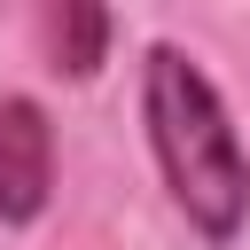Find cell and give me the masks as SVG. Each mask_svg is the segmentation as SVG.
Instances as JSON below:
<instances>
[{
	"mask_svg": "<svg viewBox=\"0 0 250 250\" xmlns=\"http://www.w3.org/2000/svg\"><path fill=\"white\" fill-rule=\"evenodd\" d=\"M141 117H148V148L164 164L172 203L188 211V227L203 242H234L250 219V156L227 125L219 86L180 55V47H148L141 62Z\"/></svg>",
	"mask_w": 250,
	"mask_h": 250,
	"instance_id": "obj_1",
	"label": "cell"
},
{
	"mask_svg": "<svg viewBox=\"0 0 250 250\" xmlns=\"http://www.w3.org/2000/svg\"><path fill=\"white\" fill-rule=\"evenodd\" d=\"M55 195V125L39 102L0 94V219L31 227Z\"/></svg>",
	"mask_w": 250,
	"mask_h": 250,
	"instance_id": "obj_2",
	"label": "cell"
},
{
	"mask_svg": "<svg viewBox=\"0 0 250 250\" xmlns=\"http://www.w3.org/2000/svg\"><path fill=\"white\" fill-rule=\"evenodd\" d=\"M102 47H109V16L102 8H55L47 16V55H55L62 78H94Z\"/></svg>",
	"mask_w": 250,
	"mask_h": 250,
	"instance_id": "obj_3",
	"label": "cell"
}]
</instances>
